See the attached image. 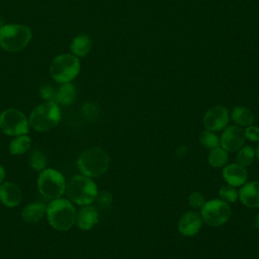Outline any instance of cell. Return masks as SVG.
<instances>
[{"instance_id":"cell-1","label":"cell","mask_w":259,"mask_h":259,"mask_svg":"<svg viewBox=\"0 0 259 259\" xmlns=\"http://www.w3.org/2000/svg\"><path fill=\"white\" fill-rule=\"evenodd\" d=\"M46 217L53 229L60 232L68 231L75 224L76 208L71 200L60 197L50 200L47 204Z\"/></svg>"},{"instance_id":"cell-2","label":"cell","mask_w":259,"mask_h":259,"mask_svg":"<svg viewBox=\"0 0 259 259\" xmlns=\"http://www.w3.org/2000/svg\"><path fill=\"white\" fill-rule=\"evenodd\" d=\"M109 163L108 154L99 147L84 150L77 160V166L80 172L90 178L102 176L107 171Z\"/></svg>"},{"instance_id":"cell-3","label":"cell","mask_w":259,"mask_h":259,"mask_svg":"<svg viewBox=\"0 0 259 259\" xmlns=\"http://www.w3.org/2000/svg\"><path fill=\"white\" fill-rule=\"evenodd\" d=\"M67 197L80 206L91 204L95 201L98 188L92 178L85 175H75L66 184Z\"/></svg>"},{"instance_id":"cell-4","label":"cell","mask_w":259,"mask_h":259,"mask_svg":"<svg viewBox=\"0 0 259 259\" xmlns=\"http://www.w3.org/2000/svg\"><path fill=\"white\" fill-rule=\"evenodd\" d=\"M61 120V109L56 101H46L35 106L29 116L28 123L36 132H49Z\"/></svg>"},{"instance_id":"cell-5","label":"cell","mask_w":259,"mask_h":259,"mask_svg":"<svg viewBox=\"0 0 259 259\" xmlns=\"http://www.w3.org/2000/svg\"><path fill=\"white\" fill-rule=\"evenodd\" d=\"M31 37V29L24 24H4L0 28V47L7 52L23 50Z\"/></svg>"},{"instance_id":"cell-6","label":"cell","mask_w":259,"mask_h":259,"mask_svg":"<svg viewBox=\"0 0 259 259\" xmlns=\"http://www.w3.org/2000/svg\"><path fill=\"white\" fill-rule=\"evenodd\" d=\"M38 192L47 199L53 200L63 196L66 190V178L58 170L46 168L39 172L37 177Z\"/></svg>"},{"instance_id":"cell-7","label":"cell","mask_w":259,"mask_h":259,"mask_svg":"<svg viewBox=\"0 0 259 259\" xmlns=\"http://www.w3.org/2000/svg\"><path fill=\"white\" fill-rule=\"evenodd\" d=\"M81 69L79 58L72 54H61L57 56L50 66L52 78L60 83H69L74 80Z\"/></svg>"},{"instance_id":"cell-8","label":"cell","mask_w":259,"mask_h":259,"mask_svg":"<svg viewBox=\"0 0 259 259\" xmlns=\"http://www.w3.org/2000/svg\"><path fill=\"white\" fill-rule=\"evenodd\" d=\"M29 127L28 118L19 109L7 108L0 113V130L7 136L27 135Z\"/></svg>"},{"instance_id":"cell-9","label":"cell","mask_w":259,"mask_h":259,"mask_svg":"<svg viewBox=\"0 0 259 259\" xmlns=\"http://www.w3.org/2000/svg\"><path fill=\"white\" fill-rule=\"evenodd\" d=\"M201 209V218L210 227H219L226 224L232 213L231 206L222 199H211L205 201Z\"/></svg>"},{"instance_id":"cell-10","label":"cell","mask_w":259,"mask_h":259,"mask_svg":"<svg viewBox=\"0 0 259 259\" xmlns=\"http://www.w3.org/2000/svg\"><path fill=\"white\" fill-rule=\"evenodd\" d=\"M230 120V113L227 107L215 105L210 107L203 115V125L205 130L210 132H219L224 130Z\"/></svg>"},{"instance_id":"cell-11","label":"cell","mask_w":259,"mask_h":259,"mask_svg":"<svg viewBox=\"0 0 259 259\" xmlns=\"http://www.w3.org/2000/svg\"><path fill=\"white\" fill-rule=\"evenodd\" d=\"M246 137L242 126L230 125L224 128L220 146L227 152H238L245 145Z\"/></svg>"},{"instance_id":"cell-12","label":"cell","mask_w":259,"mask_h":259,"mask_svg":"<svg viewBox=\"0 0 259 259\" xmlns=\"http://www.w3.org/2000/svg\"><path fill=\"white\" fill-rule=\"evenodd\" d=\"M202 224L203 220L200 213L193 210L186 211L178 221V231L185 237H191L199 232Z\"/></svg>"},{"instance_id":"cell-13","label":"cell","mask_w":259,"mask_h":259,"mask_svg":"<svg viewBox=\"0 0 259 259\" xmlns=\"http://www.w3.org/2000/svg\"><path fill=\"white\" fill-rule=\"evenodd\" d=\"M22 200V191L18 185L10 181L0 184V201L7 207H15Z\"/></svg>"},{"instance_id":"cell-14","label":"cell","mask_w":259,"mask_h":259,"mask_svg":"<svg viewBox=\"0 0 259 259\" xmlns=\"http://www.w3.org/2000/svg\"><path fill=\"white\" fill-rule=\"evenodd\" d=\"M99 220V214L97 209L91 204L82 205L78 211H76L75 224L82 231L91 230Z\"/></svg>"},{"instance_id":"cell-15","label":"cell","mask_w":259,"mask_h":259,"mask_svg":"<svg viewBox=\"0 0 259 259\" xmlns=\"http://www.w3.org/2000/svg\"><path fill=\"white\" fill-rule=\"evenodd\" d=\"M223 177L228 184L237 187L245 184L248 178V173L245 167L238 163H233L224 167Z\"/></svg>"},{"instance_id":"cell-16","label":"cell","mask_w":259,"mask_h":259,"mask_svg":"<svg viewBox=\"0 0 259 259\" xmlns=\"http://www.w3.org/2000/svg\"><path fill=\"white\" fill-rule=\"evenodd\" d=\"M239 198L241 202L250 208L259 207V181H251L240 189Z\"/></svg>"},{"instance_id":"cell-17","label":"cell","mask_w":259,"mask_h":259,"mask_svg":"<svg viewBox=\"0 0 259 259\" xmlns=\"http://www.w3.org/2000/svg\"><path fill=\"white\" fill-rule=\"evenodd\" d=\"M47 204L42 202H30L21 210V219L27 223H37L46 215Z\"/></svg>"},{"instance_id":"cell-18","label":"cell","mask_w":259,"mask_h":259,"mask_svg":"<svg viewBox=\"0 0 259 259\" xmlns=\"http://www.w3.org/2000/svg\"><path fill=\"white\" fill-rule=\"evenodd\" d=\"M92 48V40L87 34H78L76 35L71 44H70V50L72 52V55H74L77 58H83L88 55Z\"/></svg>"},{"instance_id":"cell-19","label":"cell","mask_w":259,"mask_h":259,"mask_svg":"<svg viewBox=\"0 0 259 259\" xmlns=\"http://www.w3.org/2000/svg\"><path fill=\"white\" fill-rule=\"evenodd\" d=\"M76 95V88L71 82L61 84L59 89L56 91V102L66 106L70 105L75 101Z\"/></svg>"},{"instance_id":"cell-20","label":"cell","mask_w":259,"mask_h":259,"mask_svg":"<svg viewBox=\"0 0 259 259\" xmlns=\"http://www.w3.org/2000/svg\"><path fill=\"white\" fill-rule=\"evenodd\" d=\"M231 117L239 126H248L254 122L253 112L245 106H235L231 112Z\"/></svg>"},{"instance_id":"cell-21","label":"cell","mask_w":259,"mask_h":259,"mask_svg":"<svg viewBox=\"0 0 259 259\" xmlns=\"http://www.w3.org/2000/svg\"><path fill=\"white\" fill-rule=\"evenodd\" d=\"M31 147V139L27 135L14 137L9 144V152L11 155L18 156L26 153Z\"/></svg>"},{"instance_id":"cell-22","label":"cell","mask_w":259,"mask_h":259,"mask_svg":"<svg viewBox=\"0 0 259 259\" xmlns=\"http://www.w3.org/2000/svg\"><path fill=\"white\" fill-rule=\"evenodd\" d=\"M207 162L213 168H221L228 162V152L220 146L211 149L207 157Z\"/></svg>"},{"instance_id":"cell-23","label":"cell","mask_w":259,"mask_h":259,"mask_svg":"<svg viewBox=\"0 0 259 259\" xmlns=\"http://www.w3.org/2000/svg\"><path fill=\"white\" fill-rule=\"evenodd\" d=\"M29 166L36 172H40L47 168L48 160L46 155L38 149H34L30 152L28 158Z\"/></svg>"},{"instance_id":"cell-24","label":"cell","mask_w":259,"mask_h":259,"mask_svg":"<svg viewBox=\"0 0 259 259\" xmlns=\"http://www.w3.org/2000/svg\"><path fill=\"white\" fill-rule=\"evenodd\" d=\"M255 159V149L252 146H243L237 154V163L243 167L250 166Z\"/></svg>"},{"instance_id":"cell-25","label":"cell","mask_w":259,"mask_h":259,"mask_svg":"<svg viewBox=\"0 0 259 259\" xmlns=\"http://www.w3.org/2000/svg\"><path fill=\"white\" fill-rule=\"evenodd\" d=\"M199 142L204 148L209 149V150L214 149V148L220 146L219 137L214 134V132H210V131H207V130L200 133Z\"/></svg>"},{"instance_id":"cell-26","label":"cell","mask_w":259,"mask_h":259,"mask_svg":"<svg viewBox=\"0 0 259 259\" xmlns=\"http://www.w3.org/2000/svg\"><path fill=\"white\" fill-rule=\"evenodd\" d=\"M219 194L221 199L226 202H235L239 198L238 190L230 184H225L221 186L219 190Z\"/></svg>"},{"instance_id":"cell-27","label":"cell","mask_w":259,"mask_h":259,"mask_svg":"<svg viewBox=\"0 0 259 259\" xmlns=\"http://www.w3.org/2000/svg\"><path fill=\"white\" fill-rule=\"evenodd\" d=\"M188 203L193 208L200 209L203 206V204L205 203V199H204V196L200 192L195 191V192H192L188 196Z\"/></svg>"},{"instance_id":"cell-28","label":"cell","mask_w":259,"mask_h":259,"mask_svg":"<svg viewBox=\"0 0 259 259\" xmlns=\"http://www.w3.org/2000/svg\"><path fill=\"white\" fill-rule=\"evenodd\" d=\"M56 91L51 85H44L39 88V95L46 101H56Z\"/></svg>"},{"instance_id":"cell-29","label":"cell","mask_w":259,"mask_h":259,"mask_svg":"<svg viewBox=\"0 0 259 259\" xmlns=\"http://www.w3.org/2000/svg\"><path fill=\"white\" fill-rule=\"evenodd\" d=\"M83 115L87 119H93L98 114V108L95 103L93 102H87L83 106Z\"/></svg>"},{"instance_id":"cell-30","label":"cell","mask_w":259,"mask_h":259,"mask_svg":"<svg viewBox=\"0 0 259 259\" xmlns=\"http://www.w3.org/2000/svg\"><path fill=\"white\" fill-rule=\"evenodd\" d=\"M98 204H100L101 206H108L111 204L112 202V195L106 191V190H103L101 192H98L97 193V196H96V199H95Z\"/></svg>"},{"instance_id":"cell-31","label":"cell","mask_w":259,"mask_h":259,"mask_svg":"<svg viewBox=\"0 0 259 259\" xmlns=\"http://www.w3.org/2000/svg\"><path fill=\"white\" fill-rule=\"evenodd\" d=\"M244 132H245L246 139L252 142H259V127L251 124L246 126Z\"/></svg>"},{"instance_id":"cell-32","label":"cell","mask_w":259,"mask_h":259,"mask_svg":"<svg viewBox=\"0 0 259 259\" xmlns=\"http://www.w3.org/2000/svg\"><path fill=\"white\" fill-rule=\"evenodd\" d=\"M186 151H187V148H186L185 146H181V147H179V148L177 149L176 155H177L179 158H182V157H184Z\"/></svg>"},{"instance_id":"cell-33","label":"cell","mask_w":259,"mask_h":259,"mask_svg":"<svg viewBox=\"0 0 259 259\" xmlns=\"http://www.w3.org/2000/svg\"><path fill=\"white\" fill-rule=\"evenodd\" d=\"M5 176H6V171H5L4 167L0 164V184H1L2 182H4Z\"/></svg>"},{"instance_id":"cell-34","label":"cell","mask_w":259,"mask_h":259,"mask_svg":"<svg viewBox=\"0 0 259 259\" xmlns=\"http://www.w3.org/2000/svg\"><path fill=\"white\" fill-rule=\"evenodd\" d=\"M255 227L259 230V213L255 218Z\"/></svg>"},{"instance_id":"cell-35","label":"cell","mask_w":259,"mask_h":259,"mask_svg":"<svg viewBox=\"0 0 259 259\" xmlns=\"http://www.w3.org/2000/svg\"><path fill=\"white\" fill-rule=\"evenodd\" d=\"M255 157L259 160V145L256 147V149H255Z\"/></svg>"},{"instance_id":"cell-36","label":"cell","mask_w":259,"mask_h":259,"mask_svg":"<svg viewBox=\"0 0 259 259\" xmlns=\"http://www.w3.org/2000/svg\"><path fill=\"white\" fill-rule=\"evenodd\" d=\"M3 25H4V22H3V19H2L1 16H0V28H1Z\"/></svg>"}]
</instances>
